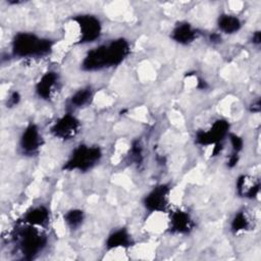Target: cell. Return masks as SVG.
<instances>
[{
	"mask_svg": "<svg viewBox=\"0 0 261 261\" xmlns=\"http://www.w3.org/2000/svg\"><path fill=\"white\" fill-rule=\"evenodd\" d=\"M130 52V45L124 38L113 39L101 44L86 54L81 67L85 71H97L119 65Z\"/></svg>",
	"mask_w": 261,
	"mask_h": 261,
	"instance_id": "6da1fadb",
	"label": "cell"
},
{
	"mask_svg": "<svg viewBox=\"0 0 261 261\" xmlns=\"http://www.w3.org/2000/svg\"><path fill=\"white\" fill-rule=\"evenodd\" d=\"M64 34L73 44L94 43L102 35V22L96 15L79 14L69 20Z\"/></svg>",
	"mask_w": 261,
	"mask_h": 261,
	"instance_id": "7a4b0ae2",
	"label": "cell"
},
{
	"mask_svg": "<svg viewBox=\"0 0 261 261\" xmlns=\"http://www.w3.org/2000/svg\"><path fill=\"white\" fill-rule=\"evenodd\" d=\"M53 41L35 33L20 32L15 34L11 42L13 56L19 58L44 57L52 51Z\"/></svg>",
	"mask_w": 261,
	"mask_h": 261,
	"instance_id": "3957f363",
	"label": "cell"
},
{
	"mask_svg": "<svg viewBox=\"0 0 261 261\" xmlns=\"http://www.w3.org/2000/svg\"><path fill=\"white\" fill-rule=\"evenodd\" d=\"M48 239L42 232L40 227L23 223V226L17 230L16 244L17 249L23 259L31 260L37 257L47 246Z\"/></svg>",
	"mask_w": 261,
	"mask_h": 261,
	"instance_id": "277c9868",
	"label": "cell"
},
{
	"mask_svg": "<svg viewBox=\"0 0 261 261\" xmlns=\"http://www.w3.org/2000/svg\"><path fill=\"white\" fill-rule=\"evenodd\" d=\"M102 155L100 147L81 144L73 149L63 165V169L68 171H88L100 162Z\"/></svg>",
	"mask_w": 261,
	"mask_h": 261,
	"instance_id": "5b68a950",
	"label": "cell"
},
{
	"mask_svg": "<svg viewBox=\"0 0 261 261\" xmlns=\"http://www.w3.org/2000/svg\"><path fill=\"white\" fill-rule=\"evenodd\" d=\"M229 134V123L223 118L216 119L207 129L196 133L195 141L200 146L213 147L221 144Z\"/></svg>",
	"mask_w": 261,
	"mask_h": 261,
	"instance_id": "8992f818",
	"label": "cell"
},
{
	"mask_svg": "<svg viewBox=\"0 0 261 261\" xmlns=\"http://www.w3.org/2000/svg\"><path fill=\"white\" fill-rule=\"evenodd\" d=\"M171 189L166 184L154 187L143 199V205L151 213H164L169 208Z\"/></svg>",
	"mask_w": 261,
	"mask_h": 261,
	"instance_id": "52a82bcc",
	"label": "cell"
},
{
	"mask_svg": "<svg viewBox=\"0 0 261 261\" xmlns=\"http://www.w3.org/2000/svg\"><path fill=\"white\" fill-rule=\"evenodd\" d=\"M81 129V122L76 116L72 113L67 112L60 116L51 126V134L60 140H71L73 139Z\"/></svg>",
	"mask_w": 261,
	"mask_h": 261,
	"instance_id": "ba28073f",
	"label": "cell"
},
{
	"mask_svg": "<svg viewBox=\"0 0 261 261\" xmlns=\"http://www.w3.org/2000/svg\"><path fill=\"white\" fill-rule=\"evenodd\" d=\"M43 140L40 128L35 123H30L25 126L19 137V150L22 155L35 156L39 153Z\"/></svg>",
	"mask_w": 261,
	"mask_h": 261,
	"instance_id": "9c48e42d",
	"label": "cell"
},
{
	"mask_svg": "<svg viewBox=\"0 0 261 261\" xmlns=\"http://www.w3.org/2000/svg\"><path fill=\"white\" fill-rule=\"evenodd\" d=\"M60 88L59 73L54 70H48L42 74L36 84L35 92L37 96L46 101H50L54 98Z\"/></svg>",
	"mask_w": 261,
	"mask_h": 261,
	"instance_id": "30bf717a",
	"label": "cell"
},
{
	"mask_svg": "<svg viewBox=\"0 0 261 261\" xmlns=\"http://www.w3.org/2000/svg\"><path fill=\"white\" fill-rule=\"evenodd\" d=\"M195 227V221L191 215L184 210L177 209L170 212L168 221V229L172 233L176 234H188Z\"/></svg>",
	"mask_w": 261,
	"mask_h": 261,
	"instance_id": "8fae6325",
	"label": "cell"
},
{
	"mask_svg": "<svg viewBox=\"0 0 261 261\" xmlns=\"http://www.w3.org/2000/svg\"><path fill=\"white\" fill-rule=\"evenodd\" d=\"M237 194L245 199H255L260 192V179L251 174H241L236 181Z\"/></svg>",
	"mask_w": 261,
	"mask_h": 261,
	"instance_id": "7c38bea8",
	"label": "cell"
},
{
	"mask_svg": "<svg viewBox=\"0 0 261 261\" xmlns=\"http://www.w3.org/2000/svg\"><path fill=\"white\" fill-rule=\"evenodd\" d=\"M199 37V31L187 21L178 22L173 27L170 38L180 45H190Z\"/></svg>",
	"mask_w": 261,
	"mask_h": 261,
	"instance_id": "4fadbf2b",
	"label": "cell"
},
{
	"mask_svg": "<svg viewBox=\"0 0 261 261\" xmlns=\"http://www.w3.org/2000/svg\"><path fill=\"white\" fill-rule=\"evenodd\" d=\"M22 222L36 227L44 228L50 222V210L44 205L32 207L24 213Z\"/></svg>",
	"mask_w": 261,
	"mask_h": 261,
	"instance_id": "5bb4252c",
	"label": "cell"
},
{
	"mask_svg": "<svg viewBox=\"0 0 261 261\" xmlns=\"http://www.w3.org/2000/svg\"><path fill=\"white\" fill-rule=\"evenodd\" d=\"M133 238L126 228H117L113 230L106 239L105 246L107 250L126 249L133 245Z\"/></svg>",
	"mask_w": 261,
	"mask_h": 261,
	"instance_id": "9a60e30c",
	"label": "cell"
},
{
	"mask_svg": "<svg viewBox=\"0 0 261 261\" xmlns=\"http://www.w3.org/2000/svg\"><path fill=\"white\" fill-rule=\"evenodd\" d=\"M242 20L234 14L221 13L217 18V28L222 34H236L242 29Z\"/></svg>",
	"mask_w": 261,
	"mask_h": 261,
	"instance_id": "2e32d148",
	"label": "cell"
},
{
	"mask_svg": "<svg viewBox=\"0 0 261 261\" xmlns=\"http://www.w3.org/2000/svg\"><path fill=\"white\" fill-rule=\"evenodd\" d=\"M253 221L247 210L242 209L234 213L230 221V231L233 234L248 231L252 228Z\"/></svg>",
	"mask_w": 261,
	"mask_h": 261,
	"instance_id": "e0dca14e",
	"label": "cell"
},
{
	"mask_svg": "<svg viewBox=\"0 0 261 261\" xmlns=\"http://www.w3.org/2000/svg\"><path fill=\"white\" fill-rule=\"evenodd\" d=\"M94 97L93 89L88 86L76 90L69 98V104L72 108H81L91 103Z\"/></svg>",
	"mask_w": 261,
	"mask_h": 261,
	"instance_id": "ac0fdd59",
	"label": "cell"
},
{
	"mask_svg": "<svg viewBox=\"0 0 261 261\" xmlns=\"http://www.w3.org/2000/svg\"><path fill=\"white\" fill-rule=\"evenodd\" d=\"M64 223L70 229L79 228L85 220V212L82 209L73 208L65 212L63 216Z\"/></svg>",
	"mask_w": 261,
	"mask_h": 261,
	"instance_id": "d6986e66",
	"label": "cell"
},
{
	"mask_svg": "<svg viewBox=\"0 0 261 261\" xmlns=\"http://www.w3.org/2000/svg\"><path fill=\"white\" fill-rule=\"evenodd\" d=\"M227 138H228L230 146H231V153L240 154L244 148V140L239 135L230 133V132H229Z\"/></svg>",
	"mask_w": 261,
	"mask_h": 261,
	"instance_id": "ffe728a7",
	"label": "cell"
},
{
	"mask_svg": "<svg viewBox=\"0 0 261 261\" xmlns=\"http://www.w3.org/2000/svg\"><path fill=\"white\" fill-rule=\"evenodd\" d=\"M143 157V146L140 141H134L132 144V158L137 162H141Z\"/></svg>",
	"mask_w": 261,
	"mask_h": 261,
	"instance_id": "44dd1931",
	"label": "cell"
},
{
	"mask_svg": "<svg viewBox=\"0 0 261 261\" xmlns=\"http://www.w3.org/2000/svg\"><path fill=\"white\" fill-rule=\"evenodd\" d=\"M240 160V154L237 153H230L228 160H227V167L228 168H233L234 166L238 165Z\"/></svg>",
	"mask_w": 261,
	"mask_h": 261,
	"instance_id": "7402d4cb",
	"label": "cell"
},
{
	"mask_svg": "<svg viewBox=\"0 0 261 261\" xmlns=\"http://www.w3.org/2000/svg\"><path fill=\"white\" fill-rule=\"evenodd\" d=\"M19 100H20L19 94H18L17 92H13V93L9 96V98L7 99V105H9V106H15V105L19 102Z\"/></svg>",
	"mask_w": 261,
	"mask_h": 261,
	"instance_id": "603a6c76",
	"label": "cell"
},
{
	"mask_svg": "<svg viewBox=\"0 0 261 261\" xmlns=\"http://www.w3.org/2000/svg\"><path fill=\"white\" fill-rule=\"evenodd\" d=\"M251 42L255 46H259L261 44V33H260V31H256V32L253 33V35L251 37Z\"/></svg>",
	"mask_w": 261,
	"mask_h": 261,
	"instance_id": "cb8c5ba5",
	"label": "cell"
},
{
	"mask_svg": "<svg viewBox=\"0 0 261 261\" xmlns=\"http://www.w3.org/2000/svg\"><path fill=\"white\" fill-rule=\"evenodd\" d=\"M250 110H251V112H254V113L260 112V98H257L256 100H254L251 103Z\"/></svg>",
	"mask_w": 261,
	"mask_h": 261,
	"instance_id": "d4e9b609",
	"label": "cell"
},
{
	"mask_svg": "<svg viewBox=\"0 0 261 261\" xmlns=\"http://www.w3.org/2000/svg\"><path fill=\"white\" fill-rule=\"evenodd\" d=\"M209 39L212 43L217 44V43L221 42V35H220V33H212V34H210Z\"/></svg>",
	"mask_w": 261,
	"mask_h": 261,
	"instance_id": "484cf974",
	"label": "cell"
}]
</instances>
